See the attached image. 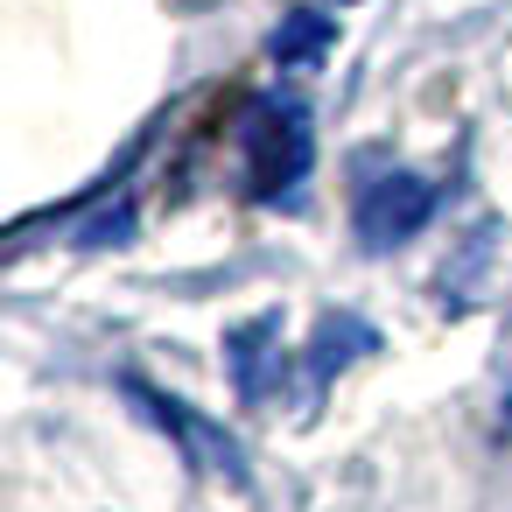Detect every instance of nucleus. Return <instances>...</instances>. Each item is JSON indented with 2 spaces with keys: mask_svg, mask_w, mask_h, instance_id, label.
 I'll use <instances>...</instances> for the list:
<instances>
[{
  "mask_svg": "<svg viewBox=\"0 0 512 512\" xmlns=\"http://www.w3.org/2000/svg\"><path fill=\"white\" fill-rule=\"evenodd\" d=\"M127 386V400L183 449V463L190 470H204V477H218V484H232V491H246V449H239V435L225 428V421H211L204 407H190V400H176V393H162V386H148L141 372H127L120 379Z\"/></svg>",
  "mask_w": 512,
  "mask_h": 512,
  "instance_id": "obj_1",
  "label": "nucleus"
},
{
  "mask_svg": "<svg viewBox=\"0 0 512 512\" xmlns=\"http://www.w3.org/2000/svg\"><path fill=\"white\" fill-rule=\"evenodd\" d=\"M239 148H246V183L253 197H281L309 176L316 162V134H309V113L295 99H260L239 127Z\"/></svg>",
  "mask_w": 512,
  "mask_h": 512,
  "instance_id": "obj_2",
  "label": "nucleus"
},
{
  "mask_svg": "<svg viewBox=\"0 0 512 512\" xmlns=\"http://www.w3.org/2000/svg\"><path fill=\"white\" fill-rule=\"evenodd\" d=\"M435 204H442V190H435L428 176H414V169H386V176H372V183L358 190V204H351V232H358L365 253H393V246H407V239L435 218Z\"/></svg>",
  "mask_w": 512,
  "mask_h": 512,
  "instance_id": "obj_3",
  "label": "nucleus"
},
{
  "mask_svg": "<svg viewBox=\"0 0 512 512\" xmlns=\"http://www.w3.org/2000/svg\"><path fill=\"white\" fill-rule=\"evenodd\" d=\"M225 372H232V393H239L246 407L267 400V386H274V372H281V316H274V309L246 316V323L225 337Z\"/></svg>",
  "mask_w": 512,
  "mask_h": 512,
  "instance_id": "obj_4",
  "label": "nucleus"
},
{
  "mask_svg": "<svg viewBox=\"0 0 512 512\" xmlns=\"http://www.w3.org/2000/svg\"><path fill=\"white\" fill-rule=\"evenodd\" d=\"M330 50H337V22H330V15H316V8L281 15V29L267 36V57H274L281 71H316Z\"/></svg>",
  "mask_w": 512,
  "mask_h": 512,
  "instance_id": "obj_5",
  "label": "nucleus"
},
{
  "mask_svg": "<svg viewBox=\"0 0 512 512\" xmlns=\"http://www.w3.org/2000/svg\"><path fill=\"white\" fill-rule=\"evenodd\" d=\"M358 351H379V337H372V323H358V316H323V330H316V351H309V400L330 386V372H344Z\"/></svg>",
  "mask_w": 512,
  "mask_h": 512,
  "instance_id": "obj_6",
  "label": "nucleus"
},
{
  "mask_svg": "<svg viewBox=\"0 0 512 512\" xmlns=\"http://www.w3.org/2000/svg\"><path fill=\"white\" fill-rule=\"evenodd\" d=\"M498 442H512V302H505V337H498V421H491Z\"/></svg>",
  "mask_w": 512,
  "mask_h": 512,
  "instance_id": "obj_7",
  "label": "nucleus"
}]
</instances>
